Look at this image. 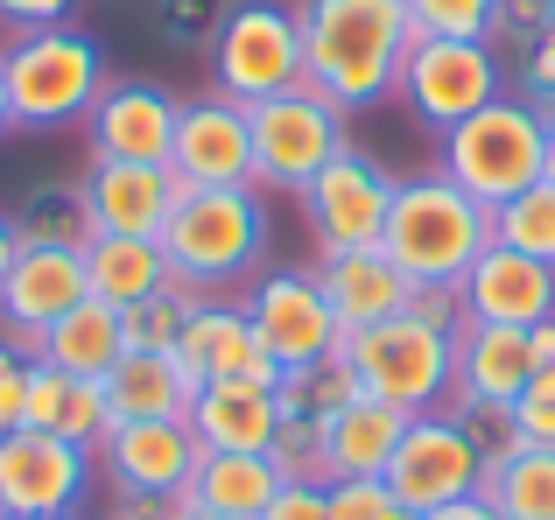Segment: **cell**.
I'll return each mask as SVG.
<instances>
[{
	"label": "cell",
	"instance_id": "cell-10",
	"mask_svg": "<svg viewBox=\"0 0 555 520\" xmlns=\"http://www.w3.org/2000/svg\"><path fill=\"white\" fill-rule=\"evenodd\" d=\"M240 302H246L254 338L268 344V359L282 366V380L324 366V359L345 344V330H338V316H331V302H324L317 268H260L254 282H246Z\"/></svg>",
	"mask_w": 555,
	"mask_h": 520
},
{
	"label": "cell",
	"instance_id": "cell-48",
	"mask_svg": "<svg viewBox=\"0 0 555 520\" xmlns=\"http://www.w3.org/2000/svg\"><path fill=\"white\" fill-rule=\"evenodd\" d=\"M528 352H534V380H555V324L528 330Z\"/></svg>",
	"mask_w": 555,
	"mask_h": 520
},
{
	"label": "cell",
	"instance_id": "cell-3",
	"mask_svg": "<svg viewBox=\"0 0 555 520\" xmlns=\"http://www.w3.org/2000/svg\"><path fill=\"white\" fill-rule=\"evenodd\" d=\"M0 78H8V113L22 134H56V127H85L92 99L113 84L99 36H85L78 22L28 28L8 36L0 50Z\"/></svg>",
	"mask_w": 555,
	"mask_h": 520
},
{
	"label": "cell",
	"instance_id": "cell-16",
	"mask_svg": "<svg viewBox=\"0 0 555 520\" xmlns=\"http://www.w3.org/2000/svg\"><path fill=\"white\" fill-rule=\"evenodd\" d=\"M85 296H92V282H85V247L22 239L8 282H0V338L22 344V352H36L42 330H50L56 316H70Z\"/></svg>",
	"mask_w": 555,
	"mask_h": 520
},
{
	"label": "cell",
	"instance_id": "cell-35",
	"mask_svg": "<svg viewBox=\"0 0 555 520\" xmlns=\"http://www.w3.org/2000/svg\"><path fill=\"white\" fill-rule=\"evenodd\" d=\"M443 408H450V422L464 429V443L478 451V465H486V471H500L514 451H528V443H520V422H514V408H506V401H464V394H450Z\"/></svg>",
	"mask_w": 555,
	"mask_h": 520
},
{
	"label": "cell",
	"instance_id": "cell-19",
	"mask_svg": "<svg viewBox=\"0 0 555 520\" xmlns=\"http://www.w3.org/2000/svg\"><path fill=\"white\" fill-rule=\"evenodd\" d=\"M177 359L190 366V380L211 387V380H260V387H282V366L268 359V344L254 338L246 324V302L240 296H204L183 324Z\"/></svg>",
	"mask_w": 555,
	"mask_h": 520
},
{
	"label": "cell",
	"instance_id": "cell-5",
	"mask_svg": "<svg viewBox=\"0 0 555 520\" xmlns=\"http://www.w3.org/2000/svg\"><path fill=\"white\" fill-rule=\"evenodd\" d=\"M436 169H443L464 197L500 211L506 197L534 191V183L548 177V120L528 113L514 92H500L492 106H478L472 120L436 134Z\"/></svg>",
	"mask_w": 555,
	"mask_h": 520
},
{
	"label": "cell",
	"instance_id": "cell-6",
	"mask_svg": "<svg viewBox=\"0 0 555 520\" xmlns=\"http://www.w3.org/2000/svg\"><path fill=\"white\" fill-rule=\"evenodd\" d=\"M254 120V183L260 191H310L345 148H352V113L338 99H324L317 84L274 92L260 106H246Z\"/></svg>",
	"mask_w": 555,
	"mask_h": 520
},
{
	"label": "cell",
	"instance_id": "cell-44",
	"mask_svg": "<svg viewBox=\"0 0 555 520\" xmlns=\"http://www.w3.org/2000/svg\"><path fill=\"white\" fill-rule=\"evenodd\" d=\"M22 401H28V352L0 338V437L22 429Z\"/></svg>",
	"mask_w": 555,
	"mask_h": 520
},
{
	"label": "cell",
	"instance_id": "cell-20",
	"mask_svg": "<svg viewBox=\"0 0 555 520\" xmlns=\"http://www.w3.org/2000/svg\"><path fill=\"white\" fill-rule=\"evenodd\" d=\"M177 197H183V177L169 162H85V211H92V233L163 239Z\"/></svg>",
	"mask_w": 555,
	"mask_h": 520
},
{
	"label": "cell",
	"instance_id": "cell-15",
	"mask_svg": "<svg viewBox=\"0 0 555 520\" xmlns=\"http://www.w3.org/2000/svg\"><path fill=\"white\" fill-rule=\"evenodd\" d=\"M169 169L183 177V191H240V183H254V120H246L240 99H225V92L183 99Z\"/></svg>",
	"mask_w": 555,
	"mask_h": 520
},
{
	"label": "cell",
	"instance_id": "cell-28",
	"mask_svg": "<svg viewBox=\"0 0 555 520\" xmlns=\"http://www.w3.org/2000/svg\"><path fill=\"white\" fill-rule=\"evenodd\" d=\"M120 352H127L120 310H113V302H99V296H85L70 316H56V324L42 330V344H36L28 359H42V366H64V373H78V380H106V373L120 366Z\"/></svg>",
	"mask_w": 555,
	"mask_h": 520
},
{
	"label": "cell",
	"instance_id": "cell-49",
	"mask_svg": "<svg viewBox=\"0 0 555 520\" xmlns=\"http://www.w3.org/2000/svg\"><path fill=\"white\" fill-rule=\"evenodd\" d=\"M14 253H22V233H14V219H8V211H0V282H8Z\"/></svg>",
	"mask_w": 555,
	"mask_h": 520
},
{
	"label": "cell",
	"instance_id": "cell-23",
	"mask_svg": "<svg viewBox=\"0 0 555 520\" xmlns=\"http://www.w3.org/2000/svg\"><path fill=\"white\" fill-rule=\"evenodd\" d=\"M534 380V352L528 330L514 324H464L457 330V373H450V394L464 401H506L514 408Z\"/></svg>",
	"mask_w": 555,
	"mask_h": 520
},
{
	"label": "cell",
	"instance_id": "cell-22",
	"mask_svg": "<svg viewBox=\"0 0 555 520\" xmlns=\"http://www.w3.org/2000/svg\"><path fill=\"white\" fill-rule=\"evenodd\" d=\"M183 422H190V437H197V451H268L274 422H282V387L211 380V387H197Z\"/></svg>",
	"mask_w": 555,
	"mask_h": 520
},
{
	"label": "cell",
	"instance_id": "cell-11",
	"mask_svg": "<svg viewBox=\"0 0 555 520\" xmlns=\"http://www.w3.org/2000/svg\"><path fill=\"white\" fill-rule=\"evenodd\" d=\"M92 451L50 429H8L0 437V520H78L92 499Z\"/></svg>",
	"mask_w": 555,
	"mask_h": 520
},
{
	"label": "cell",
	"instance_id": "cell-18",
	"mask_svg": "<svg viewBox=\"0 0 555 520\" xmlns=\"http://www.w3.org/2000/svg\"><path fill=\"white\" fill-rule=\"evenodd\" d=\"M457 302H464V324H514V330H542L555 324V268L548 260H528L514 247L492 239L486 253L464 268L457 282Z\"/></svg>",
	"mask_w": 555,
	"mask_h": 520
},
{
	"label": "cell",
	"instance_id": "cell-26",
	"mask_svg": "<svg viewBox=\"0 0 555 520\" xmlns=\"http://www.w3.org/2000/svg\"><path fill=\"white\" fill-rule=\"evenodd\" d=\"M274 493H282V471H274L268 451H204L177 507L225 514V520H260Z\"/></svg>",
	"mask_w": 555,
	"mask_h": 520
},
{
	"label": "cell",
	"instance_id": "cell-13",
	"mask_svg": "<svg viewBox=\"0 0 555 520\" xmlns=\"http://www.w3.org/2000/svg\"><path fill=\"white\" fill-rule=\"evenodd\" d=\"M393 169L366 155L352 141V148L338 155V162L324 169V177L302 191V219H310V239L317 253H352V247H379V233H387V211H393Z\"/></svg>",
	"mask_w": 555,
	"mask_h": 520
},
{
	"label": "cell",
	"instance_id": "cell-36",
	"mask_svg": "<svg viewBox=\"0 0 555 520\" xmlns=\"http://www.w3.org/2000/svg\"><path fill=\"white\" fill-rule=\"evenodd\" d=\"M225 14H232V0H149V28L169 50H211Z\"/></svg>",
	"mask_w": 555,
	"mask_h": 520
},
{
	"label": "cell",
	"instance_id": "cell-53",
	"mask_svg": "<svg viewBox=\"0 0 555 520\" xmlns=\"http://www.w3.org/2000/svg\"><path fill=\"white\" fill-rule=\"evenodd\" d=\"M548 183H555V127H548Z\"/></svg>",
	"mask_w": 555,
	"mask_h": 520
},
{
	"label": "cell",
	"instance_id": "cell-8",
	"mask_svg": "<svg viewBox=\"0 0 555 520\" xmlns=\"http://www.w3.org/2000/svg\"><path fill=\"white\" fill-rule=\"evenodd\" d=\"M302 78V22L282 0H232L225 28L211 42V92L260 106L274 92H296Z\"/></svg>",
	"mask_w": 555,
	"mask_h": 520
},
{
	"label": "cell",
	"instance_id": "cell-41",
	"mask_svg": "<svg viewBox=\"0 0 555 520\" xmlns=\"http://www.w3.org/2000/svg\"><path fill=\"white\" fill-rule=\"evenodd\" d=\"M296 387H302V394H310L324 415H338V408H352V401H359V373H352V359H345V352H331L324 366L296 373Z\"/></svg>",
	"mask_w": 555,
	"mask_h": 520
},
{
	"label": "cell",
	"instance_id": "cell-50",
	"mask_svg": "<svg viewBox=\"0 0 555 520\" xmlns=\"http://www.w3.org/2000/svg\"><path fill=\"white\" fill-rule=\"evenodd\" d=\"M106 520H169V507H113Z\"/></svg>",
	"mask_w": 555,
	"mask_h": 520
},
{
	"label": "cell",
	"instance_id": "cell-33",
	"mask_svg": "<svg viewBox=\"0 0 555 520\" xmlns=\"http://www.w3.org/2000/svg\"><path fill=\"white\" fill-rule=\"evenodd\" d=\"M492 239H500V247H514V253H528V260H548V268H555V183L542 177L534 191L506 197V205L492 211Z\"/></svg>",
	"mask_w": 555,
	"mask_h": 520
},
{
	"label": "cell",
	"instance_id": "cell-43",
	"mask_svg": "<svg viewBox=\"0 0 555 520\" xmlns=\"http://www.w3.org/2000/svg\"><path fill=\"white\" fill-rule=\"evenodd\" d=\"M324 485L331 479H282V493L268 499V514H260V520H331Z\"/></svg>",
	"mask_w": 555,
	"mask_h": 520
},
{
	"label": "cell",
	"instance_id": "cell-2",
	"mask_svg": "<svg viewBox=\"0 0 555 520\" xmlns=\"http://www.w3.org/2000/svg\"><path fill=\"white\" fill-rule=\"evenodd\" d=\"M492 247V211L478 197H464L443 169H422V177L393 183V211L387 233H379V253L408 274V282H443L457 288L464 268Z\"/></svg>",
	"mask_w": 555,
	"mask_h": 520
},
{
	"label": "cell",
	"instance_id": "cell-38",
	"mask_svg": "<svg viewBox=\"0 0 555 520\" xmlns=\"http://www.w3.org/2000/svg\"><path fill=\"white\" fill-rule=\"evenodd\" d=\"M514 99H520L528 113H542V120L555 127V22L514 56Z\"/></svg>",
	"mask_w": 555,
	"mask_h": 520
},
{
	"label": "cell",
	"instance_id": "cell-47",
	"mask_svg": "<svg viewBox=\"0 0 555 520\" xmlns=\"http://www.w3.org/2000/svg\"><path fill=\"white\" fill-rule=\"evenodd\" d=\"M422 520H506V514L492 507L486 493H472V499H450V507H436V514H422Z\"/></svg>",
	"mask_w": 555,
	"mask_h": 520
},
{
	"label": "cell",
	"instance_id": "cell-9",
	"mask_svg": "<svg viewBox=\"0 0 555 520\" xmlns=\"http://www.w3.org/2000/svg\"><path fill=\"white\" fill-rule=\"evenodd\" d=\"M500 92H506V56L492 42H464V36H415V50L401 64V84H393V99L429 134H450L457 120H472Z\"/></svg>",
	"mask_w": 555,
	"mask_h": 520
},
{
	"label": "cell",
	"instance_id": "cell-29",
	"mask_svg": "<svg viewBox=\"0 0 555 520\" xmlns=\"http://www.w3.org/2000/svg\"><path fill=\"white\" fill-rule=\"evenodd\" d=\"M408 415L387 408V401L359 394L352 408L331 415V443H324V471L331 479H387V457L401 451Z\"/></svg>",
	"mask_w": 555,
	"mask_h": 520
},
{
	"label": "cell",
	"instance_id": "cell-45",
	"mask_svg": "<svg viewBox=\"0 0 555 520\" xmlns=\"http://www.w3.org/2000/svg\"><path fill=\"white\" fill-rule=\"evenodd\" d=\"M85 0H0V28L8 36H28V28H56V22H70Z\"/></svg>",
	"mask_w": 555,
	"mask_h": 520
},
{
	"label": "cell",
	"instance_id": "cell-4",
	"mask_svg": "<svg viewBox=\"0 0 555 520\" xmlns=\"http://www.w3.org/2000/svg\"><path fill=\"white\" fill-rule=\"evenodd\" d=\"M163 253L197 296H225V288L254 282L268 268V205L254 183L240 191H183L163 225Z\"/></svg>",
	"mask_w": 555,
	"mask_h": 520
},
{
	"label": "cell",
	"instance_id": "cell-34",
	"mask_svg": "<svg viewBox=\"0 0 555 520\" xmlns=\"http://www.w3.org/2000/svg\"><path fill=\"white\" fill-rule=\"evenodd\" d=\"M197 288L190 282H169V288H155L149 302H134V310H120V324H127V352H177L183 344V324H190V310H197Z\"/></svg>",
	"mask_w": 555,
	"mask_h": 520
},
{
	"label": "cell",
	"instance_id": "cell-24",
	"mask_svg": "<svg viewBox=\"0 0 555 520\" xmlns=\"http://www.w3.org/2000/svg\"><path fill=\"white\" fill-rule=\"evenodd\" d=\"M99 387H106L113 422H183L197 401V380L177 352H120V366Z\"/></svg>",
	"mask_w": 555,
	"mask_h": 520
},
{
	"label": "cell",
	"instance_id": "cell-37",
	"mask_svg": "<svg viewBox=\"0 0 555 520\" xmlns=\"http://www.w3.org/2000/svg\"><path fill=\"white\" fill-rule=\"evenodd\" d=\"M492 8L500 0H408L415 36H464V42H492Z\"/></svg>",
	"mask_w": 555,
	"mask_h": 520
},
{
	"label": "cell",
	"instance_id": "cell-7",
	"mask_svg": "<svg viewBox=\"0 0 555 520\" xmlns=\"http://www.w3.org/2000/svg\"><path fill=\"white\" fill-rule=\"evenodd\" d=\"M359 373V394L387 401L401 415H422V408H443L450 401V373H457V338L422 316H387V324L359 330V338L338 344Z\"/></svg>",
	"mask_w": 555,
	"mask_h": 520
},
{
	"label": "cell",
	"instance_id": "cell-54",
	"mask_svg": "<svg viewBox=\"0 0 555 520\" xmlns=\"http://www.w3.org/2000/svg\"><path fill=\"white\" fill-rule=\"evenodd\" d=\"M548 8H555V0H548Z\"/></svg>",
	"mask_w": 555,
	"mask_h": 520
},
{
	"label": "cell",
	"instance_id": "cell-25",
	"mask_svg": "<svg viewBox=\"0 0 555 520\" xmlns=\"http://www.w3.org/2000/svg\"><path fill=\"white\" fill-rule=\"evenodd\" d=\"M22 429H50V437H64V443L99 451V437L113 429L106 387H99V380H78V373H64V366H42V359H28Z\"/></svg>",
	"mask_w": 555,
	"mask_h": 520
},
{
	"label": "cell",
	"instance_id": "cell-39",
	"mask_svg": "<svg viewBox=\"0 0 555 520\" xmlns=\"http://www.w3.org/2000/svg\"><path fill=\"white\" fill-rule=\"evenodd\" d=\"M324 507H331V520H415L387 493V479H331Z\"/></svg>",
	"mask_w": 555,
	"mask_h": 520
},
{
	"label": "cell",
	"instance_id": "cell-52",
	"mask_svg": "<svg viewBox=\"0 0 555 520\" xmlns=\"http://www.w3.org/2000/svg\"><path fill=\"white\" fill-rule=\"evenodd\" d=\"M169 520H225V514H197V507H169Z\"/></svg>",
	"mask_w": 555,
	"mask_h": 520
},
{
	"label": "cell",
	"instance_id": "cell-40",
	"mask_svg": "<svg viewBox=\"0 0 555 520\" xmlns=\"http://www.w3.org/2000/svg\"><path fill=\"white\" fill-rule=\"evenodd\" d=\"M548 22H555L548 0H500V8H492V50L520 56V50H528V42L548 28Z\"/></svg>",
	"mask_w": 555,
	"mask_h": 520
},
{
	"label": "cell",
	"instance_id": "cell-17",
	"mask_svg": "<svg viewBox=\"0 0 555 520\" xmlns=\"http://www.w3.org/2000/svg\"><path fill=\"white\" fill-rule=\"evenodd\" d=\"M183 99L155 78H113L85 113V148L92 162H169Z\"/></svg>",
	"mask_w": 555,
	"mask_h": 520
},
{
	"label": "cell",
	"instance_id": "cell-51",
	"mask_svg": "<svg viewBox=\"0 0 555 520\" xmlns=\"http://www.w3.org/2000/svg\"><path fill=\"white\" fill-rule=\"evenodd\" d=\"M14 134V113H8V78H0V141Z\"/></svg>",
	"mask_w": 555,
	"mask_h": 520
},
{
	"label": "cell",
	"instance_id": "cell-32",
	"mask_svg": "<svg viewBox=\"0 0 555 520\" xmlns=\"http://www.w3.org/2000/svg\"><path fill=\"white\" fill-rule=\"evenodd\" d=\"M324 443H331V415L317 408L296 380H282V422H274V443H268L274 471H282V479H331Z\"/></svg>",
	"mask_w": 555,
	"mask_h": 520
},
{
	"label": "cell",
	"instance_id": "cell-12",
	"mask_svg": "<svg viewBox=\"0 0 555 520\" xmlns=\"http://www.w3.org/2000/svg\"><path fill=\"white\" fill-rule=\"evenodd\" d=\"M197 437H190V422H113L106 437H99L92 465L99 479L113 485V499L120 507H177L190 471H197Z\"/></svg>",
	"mask_w": 555,
	"mask_h": 520
},
{
	"label": "cell",
	"instance_id": "cell-21",
	"mask_svg": "<svg viewBox=\"0 0 555 520\" xmlns=\"http://www.w3.org/2000/svg\"><path fill=\"white\" fill-rule=\"evenodd\" d=\"M317 282H324V302H331V316H338L345 338H359V330H373V324H387V316H401L408 296H415V282H408V274L393 268L379 247L324 253Z\"/></svg>",
	"mask_w": 555,
	"mask_h": 520
},
{
	"label": "cell",
	"instance_id": "cell-14",
	"mask_svg": "<svg viewBox=\"0 0 555 520\" xmlns=\"http://www.w3.org/2000/svg\"><path fill=\"white\" fill-rule=\"evenodd\" d=\"M478 479H486V465H478V451L464 443V429L450 422V408L408 415L401 451L387 457V493L401 499L408 514L422 520V514L450 507V499H472Z\"/></svg>",
	"mask_w": 555,
	"mask_h": 520
},
{
	"label": "cell",
	"instance_id": "cell-1",
	"mask_svg": "<svg viewBox=\"0 0 555 520\" xmlns=\"http://www.w3.org/2000/svg\"><path fill=\"white\" fill-rule=\"evenodd\" d=\"M302 22V78L345 113H366L393 99L401 64L415 50L408 0H296Z\"/></svg>",
	"mask_w": 555,
	"mask_h": 520
},
{
	"label": "cell",
	"instance_id": "cell-27",
	"mask_svg": "<svg viewBox=\"0 0 555 520\" xmlns=\"http://www.w3.org/2000/svg\"><path fill=\"white\" fill-rule=\"evenodd\" d=\"M85 282H92L99 302H113V310H134V302H149L155 288L177 282V268H169L163 239L92 233V239H85Z\"/></svg>",
	"mask_w": 555,
	"mask_h": 520
},
{
	"label": "cell",
	"instance_id": "cell-42",
	"mask_svg": "<svg viewBox=\"0 0 555 520\" xmlns=\"http://www.w3.org/2000/svg\"><path fill=\"white\" fill-rule=\"evenodd\" d=\"M514 422H520V443L555 451V380H528V394L514 401Z\"/></svg>",
	"mask_w": 555,
	"mask_h": 520
},
{
	"label": "cell",
	"instance_id": "cell-30",
	"mask_svg": "<svg viewBox=\"0 0 555 520\" xmlns=\"http://www.w3.org/2000/svg\"><path fill=\"white\" fill-rule=\"evenodd\" d=\"M14 233L42 239V247H85L92 239V211H85V177H36L14 197Z\"/></svg>",
	"mask_w": 555,
	"mask_h": 520
},
{
	"label": "cell",
	"instance_id": "cell-31",
	"mask_svg": "<svg viewBox=\"0 0 555 520\" xmlns=\"http://www.w3.org/2000/svg\"><path fill=\"white\" fill-rule=\"evenodd\" d=\"M478 493H486L506 520H555V451H548V443L514 451L500 471L478 479Z\"/></svg>",
	"mask_w": 555,
	"mask_h": 520
},
{
	"label": "cell",
	"instance_id": "cell-46",
	"mask_svg": "<svg viewBox=\"0 0 555 520\" xmlns=\"http://www.w3.org/2000/svg\"><path fill=\"white\" fill-rule=\"evenodd\" d=\"M408 316H422V324L450 330V338L464 330V302H457V288H443V282H422L415 296H408Z\"/></svg>",
	"mask_w": 555,
	"mask_h": 520
}]
</instances>
